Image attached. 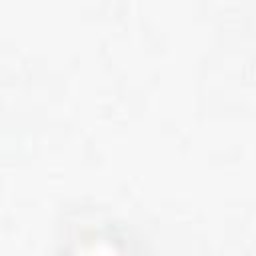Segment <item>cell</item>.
Instances as JSON below:
<instances>
[{"mask_svg":"<svg viewBox=\"0 0 256 256\" xmlns=\"http://www.w3.org/2000/svg\"><path fill=\"white\" fill-rule=\"evenodd\" d=\"M66 256H140L132 240H128L122 232L100 226L96 230H84L74 242L68 246Z\"/></svg>","mask_w":256,"mask_h":256,"instance_id":"6da1fadb","label":"cell"}]
</instances>
